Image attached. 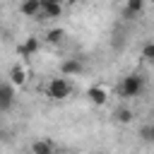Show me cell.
<instances>
[{
    "instance_id": "obj_3",
    "label": "cell",
    "mask_w": 154,
    "mask_h": 154,
    "mask_svg": "<svg viewBox=\"0 0 154 154\" xmlns=\"http://www.w3.org/2000/svg\"><path fill=\"white\" fill-rule=\"evenodd\" d=\"M14 89L17 87H24L26 82H29V70H26V65L24 63H14L12 67H10V79H7Z\"/></svg>"
},
{
    "instance_id": "obj_12",
    "label": "cell",
    "mask_w": 154,
    "mask_h": 154,
    "mask_svg": "<svg viewBox=\"0 0 154 154\" xmlns=\"http://www.w3.org/2000/svg\"><path fill=\"white\" fill-rule=\"evenodd\" d=\"M31 154H55V144L51 140H34L31 142Z\"/></svg>"
},
{
    "instance_id": "obj_2",
    "label": "cell",
    "mask_w": 154,
    "mask_h": 154,
    "mask_svg": "<svg viewBox=\"0 0 154 154\" xmlns=\"http://www.w3.org/2000/svg\"><path fill=\"white\" fill-rule=\"evenodd\" d=\"M46 94L51 99H55V101H63V99H67L72 94V84H70L67 77H53L48 82V87H46Z\"/></svg>"
},
{
    "instance_id": "obj_15",
    "label": "cell",
    "mask_w": 154,
    "mask_h": 154,
    "mask_svg": "<svg viewBox=\"0 0 154 154\" xmlns=\"http://www.w3.org/2000/svg\"><path fill=\"white\" fill-rule=\"evenodd\" d=\"M142 60L154 63V41H147V43L142 46Z\"/></svg>"
},
{
    "instance_id": "obj_10",
    "label": "cell",
    "mask_w": 154,
    "mask_h": 154,
    "mask_svg": "<svg viewBox=\"0 0 154 154\" xmlns=\"http://www.w3.org/2000/svg\"><path fill=\"white\" fill-rule=\"evenodd\" d=\"M113 118H116V123H120V125H130V123L135 120V111H132L130 106H118V108L113 111Z\"/></svg>"
},
{
    "instance_id": "obj_13",
    "label": "cell",
    "mask_w": 154,
    "mask_h": 154,
    "mask_svg": "<svg viewBox=\"0 0 154 154\" xmlns=\"http://www.w3.org/2000/svg\"><path fill=\"white\" fill-rule=\"evenodd\" d=\"M63 38H65V29H60V26H53V29L46 31V41L48 43H60Z\"/></svg>"
},
{
    "instance_id": "obj_16",
    "label": "cell",
    "mask_w": 154,
    "mask_h": 154,
    "mask_svg": "<svg viewBox=\"0 0 154 154\" xmlns=\"http://www.w3.org/2000/svg\"><path fill=\"white\" fill-rule=\"evenodd\" d=\"M99 154H106V152H99Z\"/></svg>"
},
{
    "instance_id": "obj_11",
    "label": "cell",
    "mask_w": 154,
    "mask_h": 154,
    "mask_svg": "<svg viewBox=\"0 0 154 154\" xmlns=\"http://www.w3.org/2000/svg\"><path fill=\"white\" fill-rule=\"evenodd\" d=\"M19 14L24 17H38L41 14V0H26L19 5Z\"/></svg>"
},
{
    "instance_id": "obj_7",
    "label": "cell",
    "mask_w": 154,
    "mask_h": 154,
    "mask_svg": "<svg viewBox=\"0 0 154 154\" xmlns=\"http://www.w3.org/2000/svg\"><path fill=\"white\" fill-rule=\"evenodd\" d=\"M142 10H144V2L142 0H128V2L120 5V14L125 19H135L137 14H142Z\"/></svg>"
},
{
    "instance_id": "obj_8",
    "label": "cell",
    "mask_w": 154,
    "mask_h": 154,
    "mask_svg": "<svg viewBox=\"0 0 154 154\" xmlns=\"http://www.w3.org/2000/svg\"><path fill=\"white\" fill-rule=\"evenodd\" d=\"M36 51H38V36H26V38H24V41L17 46L19 58H31Z\"/></svg>"
},
{
    "instance_id": "obj_9",
    "label": "cell",
    "mask_w": 154,
    "mask_h": 154,
    "mask_svg": "<svg viewBox=\"0 0 154 154\" xmlns=\"http://www.w3.org/2000/svg\"><path fill=\"white\" fill-rule=\"evenodd\" d=\"M87 96H89V101H91V103L103 106V103L108 101V89H106V87H101V84H94V87H89Z\"/></svg>"
},
{
    "instance_id": "obj_6",
    "label": "cell",
    "mask_w": 154,
    "mask_h": 154,
    "mask_svg": "<svg viewBox=\"0 0 154 154\" xmlns=\"http://www.w3.org/2000/svg\"><path fill=\"white\" fill-rule=\"evenodd\" d=\"M82 70H84V65L79 58H65L60 63V77H77Z\"/></svg>"
},
{
    "instance_id": "obj_14",
    "label": "cell",
    "mask_w": 154,
    "mask_h": 154,
    "mask_svg": "<svg viewBox=\"0 0 154 154\" xmlns=\"http://www.w3.org/2000/svg\"><path fill=\"white\" fill-rule=\"evenodd\" d=\"M140 137H142L144 142H149V144H154V123H149V125H144V128L140 130Z\"/></svg>"
},
{
    "instance_id": "obj_5",
    "label": "cell",
    "mask_w": 154,
    "mask_h": 154,
    "mask_svg": "<svg viewBox=\"0 0 154 154\" xmlns=\"http://www.w3.org/2000/svg\"><path fill=\"white\" fill-rule=\"evenodd\" d=\"M63 14V2L58 0H41V14L43 19H58Z\"/></svg>"
},
{
    "instance_id": "obj_4",
    "label": "cell",
    "mask_w": 154,
    "mask_h": 154,
    "mask_svg": "<svg viewBox=\"0 0 154 154\" xmlns=\"http://www.w3.org/2000/svg\"><path fill=\"white\" fill-rule=\"evenodd\" d=\"M14 106V87L10 82H0V113Z\"/></svg>"
},
{
    "instance_id": "obj_1",
    "label": "cell",
    "mask_w": 154,
    "mask_h": 154,
    "mask_svg": "<svg viewBox=\"0 0 154 154\" xmlns=\"http://www.w3.org/2000/svg\"><path fill=\"white\" fill-rule=\"evenodd\" d=\"M144 91V77H140V75H125L123 79H120V84H118V94L123 96V99H135V96H140Z\"/></svg>"
}]
</instances>
